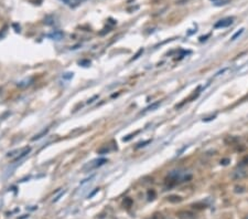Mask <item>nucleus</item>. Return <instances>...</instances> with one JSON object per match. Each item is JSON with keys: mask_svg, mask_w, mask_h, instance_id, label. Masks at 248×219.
I'll return each mask as SVG.
<instances>
[{"mask_svg": "<svg viewBox=\"0 0 248 219\" xmlns=\"http://www.w3.org/2000/svg\"><path fill=\"white\" fill-rule=\"evenodd\" d=\"M62 1L64 4H67V6H70V7H76V6H78L80 4L86 1V0H62Z\"/></svg>", "mask_w": 248, "mask_h": 219, "instance_id": "obj_6", "label": "nucleus"}, {"mask_svg": "<svg viewBox=\"0 0 248 219\" xmlns=\"http://www.w3.org/2000/svg\"><path fill=\"white\" fill-rule=\"evenodd\" d=\"M108 152H109V148H107V147H104V148L98 149V153H99V154H107Z\"/></svg>", "mask_w": 248, "mask_h": 219, "instance_id": "obj_20", "label": "nucleus"}, {"mask_svg": "<svg viewBox=\"0 0 248 219\" xmlns=\"http://www.w3.org/2000/svg\"><path fill=\"white\" fill-rule=\"evenodd\" d=\"M229 162H230V160H229V158H224V159L221 160V164L222 165H227Z\"/></svg>", "mask_w": 248, "mask_h": 219, "instance_id": "obj_23", "label": "nucleus"}, {"mask_svg": "<svg viewBox=\"0 0 248 219\" xmlns=\"http://www.w3.org/2000/svg\"><path fill=\"white\" fill-rule=\"evenodd\" d=\"M47 132H49V127H47V129H43L42 132H40L39 134H36L34 137H32V141H36V140H40V138H41L42 136H44V135H45Z\"/></svg>", "mask_w": 248, "mask_h": 219, "instance_id": "obj_12", "label": "nucleus"}, {"mask_svg": "<svg viewBox=\"0 0 248 219\" xmlns=\"http://www.w3.org/2000/svg\"><path fill=\"white\" fill-rule=\"evenodd\" d=\"M245 219H248V216H247V217H246V218H245Z\"/></svg>", "mask_w": 248, "mask_h": 219, "instance_id": "obj_27", "label": "nucleus"}, {"mask_svg": "<svg viewBox=\"0 0 248 219\" xmlns=\"http://www.w3.org/2000/svg\"><path fill=\"white\" fill-rule=\"evenodd\" d=\"M238 166H239V167H246V166H248V154L246 156H244L241 158V160L239 162Z\"/></svg>", "mask_w": 248, "mask_h": 219, "instance_id": "obj_13", "label": "nucleus"}, {"mask_svg": "<svg viewBox=\"0 0 248 219\" xmlns=\"http://www.w3.org/2000/svg\"><path fill=\"white\" fill-rule=\"evenodd\" d=\"M248 176V170L247 169L243 168V167H239L238 169L234 170L232 174V179L233 180H241L246 178Z\"/></svg>", "mask_w": 248, "mask_h": 219, "instance_id": "obj_3", "label": "nucleus"}, {"mask_svg": "<svg viewBox=\"0 0 248 219\" xmlns=\"http://www.w3.org/2000/svg\"><path fill=\"white\" fill-rule=\"evenodd\" d=\"M155 192L153 189H151V190L148 192V199L152 200V199H155Z\"/></svg>", "mask_w": 248, "mask_h": 219, "instance_id": "obj_16", "label": "nucleus"}, {"mask_svg": "<svg viewBox=\"0 0 248 219\" xmlns=\"http://www.w3.org/2000/svg\"><path fill=\"white\" fill-rule=\"evenodd\" d=\"M105 163H107V159L106 158H97V159H94L92 162H89L87 164L83 167V170L84 172H89V170H93V169H96L98 167H101Z\"/></svg>", "mask_w": 248, "mask_h": 219, "instance_id": "obj_2", "label": "nucleus"}, {"mask_svg": "<svg viewBox=\"0 0 248 219\" xmlns=\"http://www.w3.org/2000/svg\"><path fill=\"white\" fill-rule=\"evenodd\" d=\"M96 98H98V95H94L93 98H89L88 101H87V104H92V103H93V102L95 101Z\"/></svg>", "mask_w": 248, "mask_h": 219, "instance_id": "obj_22", "label": "nucleus"}, {"mask_svg": "<svg viewBox=\"0 0 248 219\" xmlns=\"http://www.w3.org/2000/svg\"><path fill=\"white\" fill-rule=\"evenodd\" d=\"M233 22H234V17L223 18V19L218 20L216 24H214V28H215V29H218V28H227V27H229L230 24H233Z\"/></svg>", "mask_w": 248, "mask_h": 219, "instance_id": "obj_4", "label": "nucleus"}, {"mask_svg": "<svg viewBox=\"0 0 248 219\" xmlns=\"http://www.w3.org/2000/svg\"><path fill=\"white\" fill-rule=\"evenodd\" d=\"M192 173L190 170H186L183 168H178L171 170L167 176V183H169V186H174L178 184H182V183H187L192 179Z\"/></svg>", "mask_w": 248, "mask_h": 219, "instance_id": "obj_1", "label": "nucleus"}, {"mask_svg": "<svg viewBox=\"0 0 248 219\" xmlns=\"http://www.w3.org/2000/svg\"><path fill=\"white\" fill-rule=\"evenodd\" d=\"M177 215L180 219H195V215L189 210H180Z\"/></svg>", "mask_w": 248, "mask_h": 219, "instance_id": "obj_5", "label": "nucleus"}, {"mask_svg": "<svg viewBox=\"0 0 248 219\" xmlns=\"http://www.w3.org/2000/svg\"><path fill=\"white\" fill-rule=\"evenodd\" d=\"M64 194H65V192H63V193H61V194H60V195L58 196V197H56V198H55L54 200H53V201H58V199H60V198H61V197H62L63 195H64Z\"/></svg>", "mask_w": 248, "mask_h": 219, "instance_id": "obj_24", "label": "nucleus"}, {"mask_svg": "<svg viewBox=\"0 0 248 219\" xmlns=\"http://www.w3.org/2000/svg\"><path fill=\"white\" fill-rule=\"evenodd\" d=\"M149 143H151V140H148V141H144V142H140V143H138L136 146V148H141V147H144L147 144H149Z\"/></svg>", "mask_w": 248, "mask_h": 219, "instance_id": "obj_15", "label": "nucleus"}, {"mask_svg": "<svg viewBox=\"0 0 248 219\" xmlns=\"http://www.w3.org/2000/svg\"><path fill=\"white\" fill-rule=\"evenodd\" d=\"M32 81H33L32 78L24 79V80H22V81H20V82L18 83V86H19V87H27V86H29L31 84Z\"/></svg>", "mask_w": 248, "mask_h": 219, "instance_id": "obj_9", "label": "nucleus"}, {"mask_svg": "<svg viewBox=\"0 0 248 219\" xmlns=\"http://www.w3.org/2000/svg\"><path fill=\"white\" fill-rule=\"evenodd\" d=\"M163 219H171V218H170V217H164Z\"/></svg>", "mask_w": 248, "mask_h": 219, "instance_id": "obj_26", "label": "nucleus"}, {"mask_svg": "<svg viewBox=\"0 0 248 219\" xmlns=\"http://www.w3.org/2000/svg\"><path fill=\"white\" fill-rule=\"evenodd\" d=\"M182 199H183L182 197H181V196H178V195H171L168 197V201H170V203H172V204L181 203Z\"/></svg>", "mask_w": 248, "mask_h": 219, "instance_id": "obj_8", "label": "nucleus"}, {"mask_svg": "<svg viewBox=\"0 0 248 219\" xmlns=\"http://www.w3.org/2000/svg\"><path fill=\"white\" fill-rule=\"evenodd\" d=\"M142 53H144V49H140V50L138 51V52H137V54L135 55V57H133V58L131 59V61H133V60H137V59H138V58L140 57V54H142Z\"/></svg>", "mask_w": 248, "mask_h": 219, "instance_id": "obj_19", "label": "nucleus"}, {"mask_svg": "<svg viewBox=\"0 0 248 219\" xmlns=\"http://www.w3.org/2000/svg\"><path fill=\"white\" fill-rule=\"evenodd\" d=\"M209 35H209H209H205V37H201V38H200V41H205V40H206V38H209Z\"/></svg>", "mask_w": 248, "mask_h": 219, "instance_id": "obj_25", "label": "nucleus"}, {"mask_svg": "<svg viewBox=\"0 0 248 219\" xmlns=\"http://www.w3.org/2000/svg\"><path fill=\"white\" fill-rule=\"evenodd\" d=\"M160 104H161V101H158V102H155V103H152L151 105H149L148 107H146L144 109V112H149V111H153V110H155L158 106H160Z\"/></svg>", "mask_w": 248, "mask_h": 219, "instance_id": "obj_10", "label": "nucleus"}, {"mask_svg": "<svg viewBox=\"0 0 248 219\" xmlns=\"http://www.w3.org/2000/svg\"><path fill=\"white\" fill-rule=\"evenodd\" d=\"M243 32H244V29H240V30H238V31L236 32V33H235V35H233L232 37V41H234V40H236L237 38H238V37H239V35H241V33H243Z\"/></svg>", "mask_w": 248, "mask_h": 219, "instance_id": "obj_17", "label": "nucleus"}, {"mask_svg": "<svg viewBox=\"0 0 248 219\" xmlns=\"http://www.w3.org/2000/svg\"><path fill=\"white\" fill-rule=\"evenodd\" d=\"M138 133H139V131H137V132H135L133 134H129V135H128L127 137H124V138H123V141H124V142H128L129 140H131L132 137L135 136L136 134H138Z\"/></svg>", "mask_w": 248, "mask_h": 219, "instance_id": "obj_18", "label": "nucleus"}, {"mask_svg": "<svg viewBox=\"0 0 248 219\" xmlns=\"http://www.w3.org/2000/svg\"><path fill=\"white\" fill-rule=\"evenodd\" d=\"M73 78V73H71V72H69V73H65V74H63V79H66V80H69V79H72Z\"/></svg>", "mask_w": 248, "mask_h": 219, "instance_id": "obj_21", "label": "nucleus"}, {"mask_svg": "<svg viewBox=\"0 0 248 219\" xmlns=\"http://www.w3.org/2000/svg\"><path fill=\"white\" fill-rule=\"evenodd\" d=\"M63 37H64V33H63L62 31H54L53 33L49 35V38H51V39H53V40H56V41L61 40Z\"/></svg>", "mask_w": 248, "mask_h": 219, "instance_id": "obj_7", "label": "nucleus"}, {"mask_svg": "<svg viewBox=\"0 0 248 219\" xmlns=\"http://www.w3.org/2000/svg\"><path fill=\"white\" fill-rule=\"evenodd\" d=\"M224 141H225V143H226L227 145H233V144H235V143L238 141V138H237V137H234V136H227L224 140Z\"/></svg>", "mask_w": 248, "mask_h": 219, "instance_id": "obj_11", "label": "nucleus"}, {"mask_svg": "<svg viewBox=\"0 0 248 219\" xmlns=\"http://www.w3.org/2000/svg\"><path fill=\"white\" fill-rule=\"evenodd\" d=\"M234 192L236 193V194H241V193L246 192V188H245L244 186H235V188H234Z\"/></svg>", "mask_w": 248, "mask_h": 219, "instance_id": "obj_14", "label": "nucleus"}]
</instances>
